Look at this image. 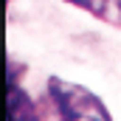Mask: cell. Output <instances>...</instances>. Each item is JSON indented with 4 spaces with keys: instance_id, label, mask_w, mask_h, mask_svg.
Listing matches in <instances>:
<instances>
[{
    "instance_id": "obj_1",
    "label": "cell",
    "mask_w": 121,
    "mask_h": 121,
    "mask_svg": "<svg viewBox=\"0 0 121 121\" xmlns=\"http://www.w3.org/2000/svg\"><path fill=\"white\" fill-rule=\"evenodd\" d=\"M48 96L56 107L59 121H113L101 99L82 85L65 82L59 76L48 79Z\"/></svg>"
},
{
    "instance_id": "obj_2",
    "label": "cell",
    "mask_w": 121,
    "mask_h": 121,
    "mask_svg": "<svg viewBox=\"0 0 121 121\" xmlns=\"http://www.w3.org/2000/svg\"><path fill=\"white\" fill-rule=\"evenodd\" d=\"M9 121H42L37 101L14 82V73H9Z\"/></svg>"
},
{
    "instance_id": "obj_3",
    "label": "cell",
    "mask_w": 121,
    "mask_h": 121,
    "mask_svg": "<svg viewBox=\"0 0 121 121\" xmlns=\"http://www.w3.org/2000/svg\"><path fill=\"white\" fill-rule=\"evenodd\" d=\"M85 11H90L93 17L104 20L107 26H116L121 28V0H68Z\"/></svg>"
}]
</instances>
